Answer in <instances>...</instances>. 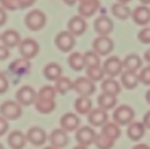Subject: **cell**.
Here are the masks:
<instances>
[{
    "label": "cell",
    "instance_id": "d4e9b609",
    "mask_svg": "<svg viewBox=\"0 0 150 149\" xmlns=\"http://www.w3.org/2000/svg\"><path fill=\"white\" fill-rule=\"evenodd\" d=\"M62 70L59 64L56 63H50L47 64L43 70V74L45 78L51 81H57L61 77Z\"/></svg>",
    "mask_w": 150,
    "mask_h": 149
},
{
    "label": "cell",
    "instance_id": "d6a6232c",
    "mask_svg": "<svg viewBox=\"0 0 150 149\" xmlns=\"http://www.w3.org/2000/svg\"><path fill=\"white\" fill-rule=\"evenodd\" d=\"M101 133L111 137L113 140H116L121 135V129L119 127L118 124L116 123H106L103 126Z\"/></svg>",
    "mask_w": 150,
    "mask_h": 149
},
{
    "label": "cell",
    "instance_id": "2e32d148",
    "mask_svg": "<svg viewBox=\"0 0 150 149\" xmlns=\"http://www.w3.org/2000/svg\"><path fill=\"white\" fill-rule=\"evenodd\" d=\"M108 115L106 110L100 108L92 110L88 115V121L94 127H101L108 121Z\"/></svg>",
    "mask_w": 150,
    "mask_h": 149
},
{
    "label": "cell",
    "instance_id": "680465c9",
    "mask_svg": "<svg viewBox=\"0 0 150 149\" xmlns=\"http://www.w3.org/2000/svg\"><path fill=\"white\" fill-rule=\"evenodd\" d=\"M0 39H1V36H0Z\"/></svg>",
    "mask_w": 150,
    "mask_h": 149
},
{
    "label": "cell",
    "instance_id": "e0dca14e",
    "mask_svg": "<svg viewBox=\"0 0 150 149\" xmlns=\"http://www.w3.org/2000/svg\"><path fill=\"white\" fill-rule=\"evenodd\" d=\"M80 124V118L73 112H67L63 115L60 119V126L65 131H75Z\"/></svg>",
    "mask_w": 150,
    "mask_h": 149
},
{
    "label": "cell",
    "instance_id": "30bf717a",
    "mask_svg": "<svg viewBox=\"0 0 150 149\" xmlns=\"http://www.w3.org/2000/svg\"><path fill=\"white\" fill-rule=\"evenodd\" d=\"M97 134L95 130L89 127H81L76 133V139L79 145L89 146L94 143Z\"/></svg>",
    "mask_w": 150,
    "mask_h": 149
},
{
    "label": "cell",
    "instance_id": "f907efd6",
    "mask_svg": "<svg viewBox=\"0 0 150 149\" xmlns=\"http://www.w3.org/2000/svg\"><path fill=\"white\" fill-rule=\"evenodd\" d=\"M145 97H146V102H148V103L150 105V89L146 91V96H145Z\"/></svg>",
    "mask_w": 150,
    "mask_h": 149
},
{
    "label": "cell",
    "instance_id": "f35d334b",
    "mask_svg": "<svg viewBox=\"0 0 150 149\" xmlns=\"http://www.w3.org/2000/svg\"><path fill=\"white\" fill-rule=\"evenodd\" d=\"M138 39L143 44H150V27L142 29L138 34Z\"/></svg>",
    "mask_w": 150,
    "mask_h": 149
},
{
    "label": "cell",
    "instance_id": "603a6c76",
    "mask_svg": "<svg viewBox=\"0 0 150 149\" xmlns=\"http://www.w3.org/2000/svg\"><path fill=\"white\" fill-rule=\"evenodd\" d=\"M121 82L122 86L125 89L132 90L136 88V86L139 84V75L135 72L126 70L125 72L122 73Z\"/></svg>",
    "mask_w": 150,
    "mask_h": 149
},
{
    "label": "cell",
    "instance_id": "4316f807",
    "mask_svg": "<svg viewBox=\"0 0 150 149\" xmlns=\"http://www.w3.org/2000/svg\"><path fill=\"white\" fill-rule=\"evenodd\" d=\"M67 62L70 68L75 71H81L86 67L84 56L79 52H74L70 54Z\"/></svg>",
    "mask_w": 150,
    "mask_h": 149
},
{
    "label": "cell",
    "instance_id": "44dd1931",
    "mask_svg": "<svg viewBox=\"0 0 150 149\" xmlns=\"http://www.w3.org/2000/svg\"><path fill=\"white\" fill-rule=\"evenodd\" d=\"M37 110L42 114H49L54 110L56 108V102L54 99L41 98L37 96L35 102Z\"/></svg>",
    "mask_w": 150,
    "mask_h": 149
},
{
    "label": "cell",
    "instance_id": "484cf974",
    "mask_svg": "<svg viewBox=\"0 0 150 149\" xmlns=\"http://www.w3.org/2000/svg\"><path fill=\"white\" fill-rule=\"evenodd\" d=\"M117 96L104 92L100 93L98 97V104L99 108L105 110H108L114 108L117 105Z\"/></svg>",
    "mask_w": 150,
    "mask_h": 149
},
{
    "label": "cell",
    "instance_id": "ee69618b",
    "mask_svg": "<svg viewBox=\"0 0 150 149\" xmlns=\"http://www.w3.org/2000/svg\"><path fill=\"white\" fill-rule=\"evenodd\" d=\"M10 55L8 48L4 45H0V60H4L7 58Z\"/></svg>",
    "mask_w": 150,
    "mask_h": 149
},
{
    "label": "cell",
    "instance_id": "4fadbf2b",
    "mask_svg": "<svg viewBox=\"0 0 150 149\" xmlns=\"http://www.w3.org/2000/svg\"><path fill=\"white\" fill-rule=\"evenodd\" d=\"M86 21L83 17L81 15L73 16L70 19L67 23L68 32H70L73 36H81L83 34L86 30Z\"/></svg>",
    "mask_w": 150,
    "mask_h": 149
},
{
    "label": "cell",
    "instance_id": "277c9868",
    "mask_svg": "<svg viewBox=\"0 0 150 149\" xmlns=\"http://www.w3.org/2000/svg\"><path fill=\"white\" fill-rule=\"evenodd\" d=\"M0 114L8 120H16L21 115V107L13 101H5L0 105Z\"/></svg>",
    "mask_w": 150,
    "mask_h": 149
},
{
    "label": "cell",
    "instance_id": "9c48e42d",
    "mask_svg": "<svg viewBox=\"0 0 150 149\" xmlns=\"http://www.w3.org/2000/svg\"><path fill=\"white\" fill-rule=\"evenodd\" d=\"M105 73L111 77H114L121 74L124 68L123 61L117 56H111L107 58L103 66Z\"/></svg>",
    "mask_w": 150,
    "mask_h": 149
},
{
    "label": "cell",
    "instance_id": "f1b7e54d",
    "mask_svg": "<svg viewBox=\"0 0 150 149\" xmlns=\"http://www.w3.org/2000/svg\"><path fill=\"white\" fill-rule=\"evenodd\" d=\"M101 89L103 92L109 93L117 96L121 91V86L120 83L112 78L105 79L101 84Z\"/></svg>",
    "mask_w": 150,
    "mask_h": 149
},
{
    "label": "cell",
    "instance_id": "1f68e13d",
    "mask_svg": "<svg viewBox=\"0 0 150 149\" xmlns=\"http://www.w3.org/2000/svg\"><path fill=\"white\" fill-rule=\"evenodd\" d=\"M55 90L57 93L63 95L73 89V82L67 77H61L56 81Z\"/></svg>",
    "mask_w": 150,
    "mask_h": 149
},
{
    "label": "cell",
    "instance_id": "c3c4849f",
    "mask_svg": "<svg viewBox=\"0 0 150 149\" xmlns=\"http://www.w3.org/2000/svg\"><path fill=\"white\" fill-rule=\"evenodd\" d=\"M144 59L146 62L150 64V49L146 51V53H144Z\"/></svg>",
    "mask_w": 150,
    "mask_h": 149
},
{
    "label": "cell",
    "instance_id": "7bdbcfd3",
    "mask_svg": "<svg viewBox=\"0 0 150 149\" xmlns=\"http://www.w3.org/2000/svg\"><path fill=\"white\" fill-rule=\"evenodd\" d=\"M36 0H18L19 8L25 9L31 7L35 3Z\"/></svg>",
    "mask_w": 150,
    "mask_h": 149
},
{
    "label": "cell",
    "instance_id": "83f0119b",
    "mask_svg": "<svg viewBox=\"0 0 150 149\" xmlns=\"http://www.w3.org/2000/svg\"><path fill=\"white\" fill-rule=\"evenodd\" d=\"M74 108L78 113L81 115H86L89 114L92 110V102L89 97L86 96H80L75 102Z\"/></svg>",
    "mask_w": 150,
    "mask_h": 149
},
{
    "label": "cell",
    "instance_id": "8992f818",
    "mask_svg": "<svg viewBox=\"0 0 150 149\" xmlns=\"http://www.w3.org/2000/svg\"><path fill=\"white\" fill-rule=\"evenodd\" d=\"M74 37L68 31L59 33L55 38V44L58 49L64 53H67L73 50L76 45Z\"/></svg>",
    "mask_w": 150,
    "mask_h": 149
},
{
    "label": "cell",
    "instance_id": "7dc6e473",
    "mask_svg": "<svg viewBox=\"0 0 150 149\" xmlns=\"http://www.w3.org/2000/svg\"><path fill=\"white\" fill-rule=\"evenodd\" d=\"M132 149H150V147L147 145L141 143V144H138L135 145Z\"/></svg>",
    "mask_w": 150,
    "mask_h": 149
},
{
    "label": "cell",
    "instance_id": "ac0fdd59",
    "mask_svg": "<svg viewBox=\"0 0 150 149\" xmlns=\"http://www.w3.org/2000/svg\"><path fill=\"white\" fill-rule=\"evenodd\" d=\"M7 140L9 146L12 149H23L27 140L21 131L14 130L9 134Z\"/></svg>",
    "mask_w": 150,
    "mask_h": 149
},
{
    "label": "cell",
    "instance_id": "8d00e7d4",
    "mask_svg": "<svg viewBox=\"0 0 150 149\" xmlns=\"http://www.w3.org/2000/svg\"><path fill=\"white\" fill-rule=\"evenodd\" d=\"M55 88L52 87L51 86H44L43 87L41 88L38 92L37 96L41 98H47V99H55L56 96Z\"/></svg>",
    "mask_w": 150,
    "mask_h": 149
},
{
    "label": "cell",
    "instance_id": "836d02e7",
    "mask_svg": "<svg viewBox=\"0 0 150 149\" xmlns=\"http://www.w3.org/2000/svg\"><path fill=\"white\" fill-rule=\"evenodd\" d=\"M116 140L105 135L103 133L97 134L94 143L98 149H111L114 145Z\"/></svg>",
    "mask_w": 150,
    "mask_h": 149
},
{
    "label": "cell",
    "instance_id": "4dcf8cb0",
    "mask_svg": "<svg viewBox=\"0 0 150 149\" xmlns=\"http://www.w3.org/2000/svg\"><path fill=\"white\" fill-rule=\"evenodd\" d=\"M124 67L128 71L136 72L138 70L142 67V60L136 54H130L125 58L123 61Z\"/></svg>",
    "mask_w": 150,
    "mask_h": 149
},
{
    "label": "cell",
    "instance_id": "7c38bea8",
    "mask_svg": "<svg viewBox=\"0 0 150 149\" xmlns=\"http://www.w3.org/2000/svg\"><path fill=\"white\" fill-rule=\"evenodd\" d=\"M26 140L35 146H40L45 144L47 140L45 131L40 127H34L29 129L26 133Z\"/></svg>",
    "mask_w": 150,
    "mask_h": 149
},
{
    "label": "cell",
    "instance_id": "b9f144b4",
    "mask_svg": "<svg viewBox=\"0 0 150 149\" xmlns=\"http://www.w3.org/2000/svg\"><path fill=\"white\" fill-rule=\"evenodd\" d=\"M9 124L4 117H0V136H2L8 130Z\"/></svg>",
    "mask_w": 150,
    "mask_h": 149
},
{
    "label": "cell",
    "instance_id": "7402d4cb",
    "mask_svg": "<svg viewBox=\"0 0 150 149\" xmlns=\"http://www.w3.org/2000/svg\"><path fill=\"white\" fill-rule=\"evenodd\" d=\"M31 67L29 61L26 58H22L12 61L9 65V70L15 74L22 75L27 72Z\"/></svg>",
    "mask_w": 150,
    "mask_h": 149
},
{
    "label": "cell",
    "instance_id": "6f0895ef",
    "mask_svg": "<svg viewBox=\"0 0 150 149\" xmlns=\"http://www.w3.org/2000/svg\"><path fill=\"white\" fill-rule=\"evenodd\" d=\"M0 149H4V148H3L2 145H1V143H0Z\"/></svg>",
    "mask_w": 150,
    "mask_h": 149
},
{
    "label": "cell",
    "instance_id": "74e56055",
    "mask_svg": "<svg viewBox=\"0 0 150 149\" xmlns=\"http://www.w3.org/2000/svg\"><path fill=\"white\" fill-rule=\"evenodd\" d=\"M139 82L146 86H150V66L142 69L139 74Z\"/></svg>",
    "mask_w": 150,
    "mask_h": 149
},
{
    "label": "cell",
    "instance_id": "816d5d0a",
    "mask_svg": "<svg viewBox=\"0 0 150 149\" xmlns=\"http://www.w3.org/2000/svg\"><path fill=\"white\" fill-rule=\"evenodd\" d=\"M73 149H87V148H86V146L82 145H79L75 147Z\"/></svg>",
    "mask_w": 150,
    "mask_h": 149
},
{
    "label": "cell",
    "instance_id": "bcb514c9",
    "mask_svg": "<svg viewBox=\"0 0 150 149\" xmlns=\"http://www.w3.org/2000/svg\"><path fill=\"white\" fill-rule=\"evenodd\" d=\"M7 20V14L1 7H0V26L4 25Z\"/></svg>",
    "mask_w": 150,
    "mask_h": 149
},
{
    "label": "cell",
    "instance_id": "9f6ffc18",
    "mask_svg": "<svg viewBox=\"0 0 150 149\" xmlns=\"http://www.w3.org/2000/svg\"><path fill=\"white\" fill-rule=\"evenodd\" d=\"M43 149H57V148H56L53 147V146L51 145V146H48V147H45V148H44Z\"/></svg>",
    "mask_w": 150,
    "mask_h": 149
},
{
    "label": "cell",
    "instance_id": "5b68a950",
    "mask_svg": "<svg viewBox=\"0 0 150 149\" xmlns=\"http://www.w3.org/2000/svg\"><path fill=\"white\" fill-rule=\"evenodd\" d=\"M18 49L22 57L29 60L38 55L40 47L35 39L26 38L20 42L18 45Z\"/></svg>",
    "mask_w": 150,
    "mask_h": 149
},
{
    "label": "cell",
    "instance_id": "3957f363",
    "mask_svg": "<svg viewBox=\"0 0 150 149\" xmlns=\"http://www.w3.org/2000/svg\"><path fill=\"white\" fill-rule=\"evenodd\" d=\"M95 82L87 77H79L73 82V89L81 96L89 97L96 91Z\"/></svg>",
    "mask_w": 150,
    "mask_h": 149
},
{
    "label": "cell",
    "instance_id": "ffe728a7",
    "mask_svg": "<svg viewBox=\"0 0 150 149\" xmlns=\"http://www.w3.org/2000/svg\"><path fill=\"white\" fill-rule=\"evenodd\" d=\"M1 40L3 45L7 48H14L19 45L20 42H21L18 32L13 29L4 31L1 36Z\"/></svg>",
    "mask_w": 150,
    "mask_h": 149
},
{
    "label": "cell",
    "instance_id": "11a10c76",
    "mask_svg": "<svg viewBox=\"0 0 150 149\" xmlns=\"http://www.w3.org/2000/svg\"><path fill=\"white\" fill-rule=\"evenodd\" d=\"M118 1H119V2L122 3V4H127V3L130 2V1H131V0H118Z\"/></svg>",
    "mask_w": 150,
    "mask_h": 149
},
{
    "label": "cell",
    "instance_id": "7a4b0ae2",
    "mask_svg": "<svg viewBox=\"0 0 150 149\" xmlns=\"http://www.w3.org/2000/svg\"><path fill=\"white\" fill-rule=\"evenodd\" d=\"M135 117L133 108L126 105H120L114 111L113 118L118 125L125 126L130 124Z\"/></svg>",
    "mask_w": 150,
    "mask_h": 149
},
{
    "label": "cell",
    "instance_id": "ba28073f",
    "mask_svg": "<svg viewBox=\"0 0 150 149\" xmlns=\"http://www.w3.org/2000/svg\"><path fill=\"white\" fill-rule=\"evenodd\" d=\"M114 42L108 36H100L92 43L93 50L99 56H107L114 49Z\"/></svg>",
    "mask_w": 150,
    "mask_h": 149
},
{
    "label": "cell",
    "instance_id": "681fc988",
    "mask_svg": "<svg viewBox=\"0 0 150 149\" xmlns=\"http://www.w3.org/2000/svg\"><path fill=\"white\" fill-rule=\"evenodd\" d=\"M62 1H64L66 4H67V5L73 6L76 4V1H77L78 0H62Z\"/></svg>",
    "mask_w": 150,
    "mask_h": 149
},
{
    "label": "cell",
    "instance_id": "ab89813d",
    "mask_svg": "<svg viewBox=\"0 0 150 149\" xmlns=\"http://www.w3.org/2000/svg\"><path fill=\"white\" fill-rule=\"evenodd\" d=\"M0 4L4 8L14 11L19 8L18 0H0Z\"/></svg>",
    "mask_w": 150,
    "mask_h": 149
},
{
    "label": "cell",
    "instance_id": "cb8c5ba5",
    "mask_svg": "<svg viewBox=\"0 0 150 149\" xmlns=\"http://www.w3.org/2000/svg\"><path fill=\"white\" fill-rule=\"evenodd\" d=\"M100 3L99 0L92 2L80 3L79 6V13L81 16L85 18H89L95 15L99 9Z\"/></svg>",
    "mask_w": 150,
    "mask_h": 149
},
{
    "label": "cell",
    "instance_id": "6da1fadb",
    "mask_svg": "<svg viewBox=\"0 0 150 149\" xmlns=\"http://www.w3.org/2000/svg\"><path fill=\"white\" fill-rule=\"evenodd\" d=\"M46 16L40 10H33L28 13L25 17V24L30 30L37 32L42 29L46 24Z\"/></svg>",
    "mask_w": 150,
    "mask_h": 149
},
{
    "label": "cell",
    "instance_id": "db71d44e",
    "mask_svg": "<svg viewBox=\"0 0 150 149\" xmlns=\"http://www.w3.org/2000/svg\"><path fill=\"white\" fill-rule=\"evenodd\" d=\"M143 4H150V0H139Z\"/></svg>",
    "mask_w": 150,
    "mask_h": 149
},
{
    "label": "cell",
    "instance_id": "9a60e30c",
    "mask_svg": "<svg viewBox=\"0 0 150 149\" xmlns=\"http://www.w3.org/2000/svg\"><path fill=\"white\" fill-rule=\"evenodd\" d=\"M133 20L139 26H145L150 22V9L145 5L139 6L131 13Z\"/></svg>",
    "mask_w": 150,
    "mask_h": 149
},
{
    "label": "cell",
    "instance_id": "5bb4252c",
    "mask_svg": "<svg viewBox=\"0 0 150 149\" xmlns=\"http://www.w3.org/2000/svg\"><path fill=\"white\" fill-rule=\"evenodd\" d=\"M49 141L53 147L56 148H62L65 147L69 142L68 136L62 129H56L50 134Z\"/></svg>",
    "mask_w": 150,
    "mask_h": 149
},
{
    "label": "cell",
    "instance_id": "f6af8a7d",
    "mask_svg": "<svg viewBox=\"0 0 150 149\" xmlns=\"http://www.w3.org/2000/svg\"><path fill=\"white\" fill-rule=\"evenodd\" d=\"M143 124H144L145 127L150 129V110L148 111L144 115L143 118Z\"/></svg>",
    "mask_w": 150,
    "mask_h": 149
},
{
    "label": "cell",
    "instance_id": "f546056e",
    "mask_svg": "<svg viewBox=\"0 0 150 149\" xmlns=\"http://www.w3.org/2000/svg\"><path fill=\"white\" fill-rule=\"evenodd\" d=\"M112 14L120 20H126L131 15V10L130 7L122 3H115L111 6Z\"/></svg>",
    "mask_w": 150,
    "mask_h": 149
},
{
    "label": "cell",
    "instance_id": "e575fe53",
    "mask_svg": "<svg viewBox=\"0 0 150 149\" xmlns=\"http://www.w3.org/2000/svg\"><path fill=\"white\" fill-rule=\"evenodd\" d=\"M86 73L88 78H89L93 82H98L101 80L103 78L105 74L103 68L100 67V66L86 67Z\"/></svg>",
    "mask_w": 150,
    "mask_h": 149
},
{
    "label": "cell",
    "instance_id": "52a82bcc",
    "mask_svg": "<svg viewBox=\"0 0 150 149\" xmlns=\"http://www.w3.org/2000/svg\"><path fill=\"white\" fill-rule=\"evenodd\" d=\"M37 94L34 89L29 86H23L17 91L16 98L18 103L23 106H29L35 103L37 98Z\"/></svg>",
    "mask_w": 150,
    "mask_h": 149
},
{
    "label": "cell",
    "instance_id": "60d3db41",
    "mask_svg": "<svg viewBox=\"0 0 150 149\" xmlns=\"http://www.w3.org/2000/svg\"><path fill=\"white\" fill-rule=\"evenodd\" d=\"M8 80L4 74L0 72V93H3L8 89Z\"/></svg>",
    "mask_w": 150,
    "mask_h": 149
},
{
    "label": "cell",
    "instance_id": "f5cc1de1",
    "mask_svg": "<svg viewBox=\"0 0 150 149\" xmlns=\"http://www.w3.org/2000/svg\"><path fill=\"white\" fill-rule=\"evenodd\" d=\"M80 3H84V2H92V1H98V0H79Z\"/></svg>",
    "mask_w": 150,
    "mask_h": 149
},
{
    "label": "cell",
    "instance_id": "d6986e66",
    "mask_svg": "<svg viewBox=\"0 0 150 149\" xmlns=\"http://www.w3.org/2000/svg\"><path fill=\"white\" fill-rule=\"evenodd\" d=\"M146 127L143 122L130 123L127 129V134L133 141H139L144 136Z\"/></svg>",
    "mask_w": 150,
    "mask_h": 149
},
{
    "label": "cell",
    "instance_id": "d590c367",
    "mask_svg": "<svg viewBox=\"0 0 150 149\" xmlns=\"http://www.w3.org/2000/svg\"><path fill=\"white\" fill-rule=\"evenodd\" d=\"M83 56H84L85 64H86V67L100 65V58L99 55L96 53L95 51H87L83 54Z\"/></svg>",
    "mask_w": 150,
    "mask_h": 149
},
{
    "label": "cell",
    "instance_id": "8fae6325",
    "mask_svg": "<svg viewBox=\"0 0 150 149\" xmlns=\"http://www.w3.org/2000/svg\"><path fill=\"white\" fill-rule=\"evenodd\" d=\"M94 27L100 36H108L113 31L114 23L108 16L101 15L95 20Z\"/></svg>",
    "mask_w": 150,
    "mask_h": 149
}]
</instances>
